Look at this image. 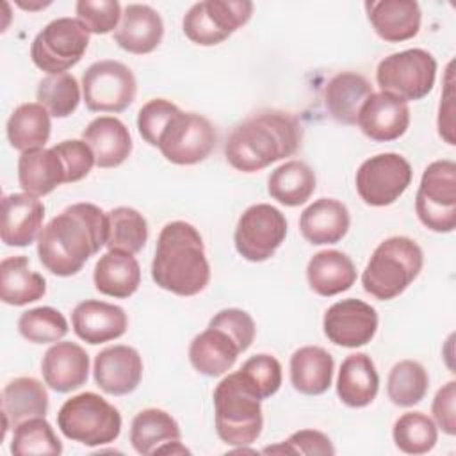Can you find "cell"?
I'll return each mask as SVG.
<instances>
[{
	"mask_svg": "<svg viewBox=\"0 0 456 456\" xmlns=\"http://www.w3.org/2000/svg\"><path fill=\"white\" fill-rule=\"evenodd\" d=\"M365 11L374 32L383 41L401 43L419 34L422 12L415 0L365 2Z\"/></svg>",
	"mask_w": 456,
	"mask_h": 456,
	"instance_id": "cell-23",
	"label": "cell"
},
{
	"mask_svg": "<svg viewBox=\"0 0 456 456\" xmlns=\"http://www.w3.org/2000/svg\"><path fill=\"white\" fill-rule=\"evenodd\" d=\"M422 264V249L413 239L388 237L372 251L362 274V285L379 301L394 299L419 276Z\"/></svg>",
	"mask_w": 456,
	"mask_h": 456,
	"instance_id": "cell-4",
	"label": "cell"
},
{
	"mask_svg": "<svg viewBox=\"0 0 456 456\" xmlns=\"http://www.w3.org/2000/svg\"><path fill=\"white\" fill-rule=\"evenodd\" d=\"M452 64H449L447 68V86L445 91L442 94V102H440V110H438V134L440 137H444V141L447 144H454V121H452V114H454V103H452Z\"/></svg>",
	"mask_w": 456,
	"mask_h": 456,
	"instance_id": "cell-50",
	"label": "cell"
},
{
	"mask_svg": "<svg viewBox=\"0 0 456 456\" xmlns=\"http://www.w3.org/2000/svg\"><path fill=\"white\" fill-rule=\"evenodd\" d=\"M48 411V392L36 378H14L2 392L4 436L9 428L34 419L45 417Z\"/></svg>",
	"mask_w": 456,
	"mask_h": 456,
	"instance_id": "cell-26",
	"label": "cell"
},
{
	"mask_svg": "<svg viewBox=\"0 0 456 456\" xmlns=\"http://www.w3.org/2000/svg\"><path fill=\"white\" fill-rule=\"evenodd\" d=\"M217 436L233 447L253 444L264 426L262 404L237 372L223 378L214 390Z\"/></svg>",
	"mask_w": 456,
	"mask_h": 456,
	"instance_id": "cell-5",
	"label": "cell"
},
{
	"mask_svg": "<svg viewBox=\"0 0 456 456\" xmlns=\"http://www.w3.org/2000/svg\"><path fill=\"white\" fill-rule=\"evenodd\" d=\"M66 317L52 306H37L23 312L18 319L20 335L34 344L59 342L68 333Z\"/></svg>",
	"mask_w": 456,
	"mask_h": 456,
	"instance_id": "cell-42",
	"label": "cell"
},
{
	"mask_svg": "<svg viewBox=\"0 0 456 456\" xmlns=\"http://www.w3.org/2000/svg\"><path fill=\"white\" fill-rule=\"evenodd\" d=\"M363 135L378 142L395 141L408 130L410 109L395 94L379 91L372 93L362 105L356 119Z\"/></svg>",
	"mask_w": 456,
	"mask_h": 456,
	"instance_id": "cell-16",
	"label": "cell"
},
{
	"mask_svg": "<svg viewBox=\"0 0 456 456\" xmlns=\"http://www.w3.org/2000/svg\"><path fill=\"white\" fill-rule=\"evenodd\" d=\"M11 452L16 456H59L62 444L45 417H34L14 428Z\"/></svg>",
	"mask_w": 456,
	"mask_h": 456,
	"instance_id": "cell-40",
	"label": "cell"
},
{
	"mask_svg": "<svg viewBox=\"0 0 456 456\" xmlns=\"http://www.w3.org/2000/svg\"><path fill=\"white\" fill-rule=\"evenodd\" d=\"M216 141V128L207 118L178 109L160 130L157 148L166 160L178 166H192L212 153Z\"/></svg>",
	"mask_w": 456,
	"mask_h": 456,
	"instance_id": "cell-10",
	"label": "cell"
},
{
	"mask_svg": "<svg viewBox=\"0 0 456 456\" xmlns=\"http://www.w3.org/2000/svg\"><path fill=\"white\" fill-rule=\"evenodd\" d=\"M41 374L45 383L61 394L86 385L89 376V354L75 342H55L43 356Z\"/></svg>",
	"mask_w": 456,
	"mask_h": 456,
	"instance_id": "cell-20",
	"label": "cell"
},
{
	"mask_svg": "<svg viewBox=\"0 0 456 456\" xmlns=\"http://www.w3.org/2000/svg\"><path fill=\"white\" fill-rule=\"evenodd\" d=\"M164 36L160 14L146 4H128L114 30V41L128 53L144 55L153 52Z\"/></svg>",
	"mask_w": 456,
	"mask_h": 456,
	"instance_id": "cell-21",
	"label": "cell"
},
{
	"mask_svg": "<svg viewBox=\"0 0 456 456\" xmlns=\"http://www.w3.org/2000/svg\"><path fill=\"white\" fill-rule=\"evenodd\" d=\"M96 385L109 395L132 394L142 378V358L137 349L118 344L102 349L93 367Z\"/></svg>",
	"mask_w": 456,
	"mask_h": 456,
	"instance_id": "cell-17",
	"label": "cell"
},
{
	"mask_svg": "<svg viewBox=\"0 0 456 456\" xmlns=\"http://www.w3.org/2000/svg\"><path fill=\"white\" fill-rule=\"evenodd\" d=\"M107 242V214L93 203H73L37 237V256L55 276H73Z\"/></svg>",
	"mask_w": 456,
	"mask_h": 456,
	"instance_id": "cell-1",
	"label": "cell"
},
{
	"mask_svg": "<svg viewBox=\"0 0 456 456\" xmlns=\"http://www.w3.org/2000/svg\"><path fill=\"white\" fill-rule=\"evenodd\" d=\"M392 436L399 451L406 454H426L436 445L438 431L426 413L408 411L394 422Z\"/></svg>",
	"mask_w": 456,
	"mask_h": 456,
	"instance_id": "cell-39",
	"label": "cell"
},
{
	"mask_svg": "<svg viewBox=\"0 0 456 456\" xmlns=\"http://www.w3.org/2000/svg\"><path fill=\"white\" fill-rule=\"evenodd\" d=\"M180 438L178 422L160 408H146L132 419L130 442L139 454H153L162 445L180 442Z\"/></svg>",
	"mask_w": 456,
	"mask_h": 456,
	"instance_id": "cell-34",
	"label": "cell"
},
{
	"mask_svg": "<svg viewBox=\"0 0 456 456\" xmlns=\"http://www.w3.org/2000/svg\"><path fill=\"white\" fill-rule=\"evenodd\" d=\"M87 46L89 32L78 20L57 18L37 32L30 45V57L48 75H61L80 62Z\"/></svg>",
	"mask_w": 456,
	"mask_h": 456,
	"instance_id": "cell-9",
	"label": "cell"
},
{
	"mask_svg": "<svg viewBox=\"0 0 456 456\" xmlns=\"http://www.w3.org/2000/svg\"><path fill=\"white\" fill-rule=\"evenodd\" d=\"M287 237L285 216L269 203L248 207L237 221L233 242L239 255L249 262L269 260Z\"/></svg>",
	"mask_w": 456,
	"mask_h": 456,
	"instance_id": "cell-13",
	"label": "cell"
},
{
	"mask_svg": "<svg viewBox=\"0 0 456 456\" xmlns=\"http://www.w3.org/2000/svg\"><path fill=\"white\" fill-rule=\"evenodd\" d=\"M428 388V370L415 360H401L388 372L387 395L395 406L408 408L420 403L426 397Z\"/></svg>",
	"mask_w": 456,
	"mask_h": 456,
	"instance_id": "cell-38",
	"label": "cell"
},
{
	"mask_svg": "<svg viewBox=\"0 0 456 456\" xmlns=\"http://www.w3.org/2000/svg\"><path fill=\"white\" fill-rule=\"evenodd\" d=\"M178 110V107L166 98H153L146 102L137 114L139 135L150 144L157 146V137L164 128L166 121Z\"/></svg>",
	"mask_w": 456,
	"mask_h": 456,
	"instance_id": "cell-47",
	"label": "cell"
},
{
	"mask_svg": "<svg viewBox=\"0 0 456 456\" xmlns=\"http://www.w3.org/2000/svg\"><path fill=\"white\" fill-rule=\"evenodd\" d=\"M18 182L23 192L41 198L66 183V169L53 148L28 150L18 159Z\"/></svg>",
	"mask_w": 456,
	"mask_h": 456,
	"instance_id": "cell-28",
	"label": "cell"
},
{
	"mask_svg": "<svg viewBox=\"0 0 456 456\" xmlns=\"http://www.w3.org/2000/svg\"><path fill=\"white\" fill-rule=\"evenodd\" d=\"M71 326L80 340L96 346L125 335L128 328V317L118 305L98 299H86L73 308Z\"/></svg>",
	"mask_w": 456,
	"mask_h": 456,
	"instance_id": "cell-18",
	"label": "cell"
},
{
	"mask_svg": "<svg viewBox=\"0 0 456 456\" xmlns=\"http://www.w3.org/2000/svg\"><path fill=\"white\" fill-rule=\"evenodd\" d=\"M306 280L315 294L331 297L354 285L356 269L346 253L324 249L310 258L306 265Z\"/></svg>",
	"mask_w": 456,
	"mask_h": 456,
	"instance_id": "cell-31",
	"label": "cell"
},
{
	"mask_svg": "<svg viewBox=\"0 0 456 456\" xmlns=\"http://www.w3.org/2000/svg\"><path fill=\"white\" fill-rule=\"evenodd\" d=\"M333 356L319 346H305L290 356V383L305 395H321L331 387Z\"/></svg>",
	"mask_w": 456,
	"mask_h": 456,
	"instance_id": "cell-32",
	"label": "cell"
},
{
	"mask_svg": "<svg viewBox=\"0 0 456 456\" xmlns=\"http://www.w3.org/2000/svg\"><path fill=\"white\" fill-rule=\"evenodd\" d=\"M264 452H280V454H335L331 440L317 429H299L292 433L287 440L278 445L265 447Z\"/></svg>",
	"mask_w": 456,
	"mask_h": 456,
	"instance_id": "cell-46",
	"label": "cell"
},
{
	"mask_svg": "<svg viewBox=\"0 0 456 456\" xmlns=\"http://www.w3.org/2000/svg\"><path fill=\"white\" fill-rule=\"evenodd\" d=\"M208 324L226 330L240 344L242 351L249 349V346L255 340V321L248 312L240 308H224L217 312Z\"/></svg>",
	"mask_w": 456,
	"mask_h": 456,
	"instance_id": "cell-48",
	"label": "cell"
},
{
	"mask_svg": "<svg viewBox=\"0 0 456 456\" xmlns=\"http://www.w3.org/2000/svg\"><path fill=\"white\" fill-rule=\"evenodd\" d=\"M411 166L399 153H378L356 171V192L370 207H387L403 196L411 183Z\"/></svg>",
	"mask_w": 456,
	"mask_h": 456,
	"instance_id": "cell-14",
	"label": "cell"
},
{
	"mask_svg": "<svg viewBox=\"0 0 456 456\" xmlns=\"http://www.w3.org/2000/svg\"><path fill=\"white\" fill-rule=\"evenodd\" d=\"M45 205L27 192H12L2 200L0 237L5 246L25 248L39 237Z\"/></svg>",
	"mask_w": 456,
	"mask_h": 456,
	"instance_id": "cell-19",
	"label": "cell"
},
{
	"mask_svg": "<svg viewBox=\"0 0 456 456\" xmlns=\"http://www.w3.org/2000/svg\"><path fill=\"white\" fill-rule=\"evenodd\" d=\"M153 281L176 296H196L210 281V265L200 232L185 221L167 223L157 239Z\"/></svg>",
	"mask_w": 456,
	"mask_h": 456,
	"instance_id": "cell-3",
	"label": "cell"
},
{
	"mask_svg": "<svg viewBox=\"0 0 456 456\" xmlns=\"http://www.w3.org/2000/svg\"><path fill=\"white\" fill-rule=\"evenodd\" d=\"M148 240V223L141 212L132 207H116L107 212L105 246L130 255L139 253Z\"/></svg>",
	"mask_w": 456,
	"mask_h": 456,
	"instance_id": "cell-37",
	"label": "cell"
},
{
	"mask_svg": "<svg viewBox=\"0 0 456 456\" xmlns=\"http://www.w3.org/2000/svg\"><path fill=\"white\" fill-rule=\"evenodd\" d=\"M18 5L23 7V9H28V11H36V9H41V7L50 5V2H39V4H23V2H18Z\"/></svg>",
	"mask_w": 456,
	"mask_h": 456,
	"instance_id": "cell-51",
	"label": "cell"
},
{
	"mask_svg": "<svg viewBox=\"0 0 456 456\" xmlns=\"http://www.w3.org/2000/svg\"><path fill=\"white\" fill-rule=\"evenodd\" d=\"M77 20L89 34H109L121 21V5L116 0H80L75 4Z\"/></svg>",
	"mask_w": 456,
	"mask_h": 456,
	"instance_id": "cell-44",
	"label": "cell"
},
{
	"mask_svg": "<svg viewBox=\"0 0 456 456\" xmlns=\"http://www.w3.org/2000/svg\"><path fill=\"white\" fill-rule=\"evenodd\" d=\"M239 374L260 401L274 395L281 387V365L271 354L262 353L248 358Z\"/></svg>",
	"mask_w": 456,
	"mask_h": 456,
	"instance_id": "cell-43",
	"label": "cell"
},
{
	"mask_svg": "<svg viewBox=\"0 0 456 456\" xmlns=\"http://www.w3.org/2000/svg\"><path fill=\"white\" fill-rule=\"evenodd\" d=\"M100 294L125 299L135 294L141 285V267L134 255L110 249L100 256L93 273Z\"/></svg>",
	"mask_w": 456,
	"mask_h": 456,
	"instance_id": "cell-30",
	"label": "cell"
},
{
	"mask_svg": "<svg viewBox=\"0 0 456 456\" xmlns=\"http://www.w3.org/2000/svg\"><path fill=\"white\" fill-rule=\"evenodd\" d=\"M315 191V173L301 160H289L278 166L269 180L267 192L285 207H299L310 200Z\"/></svg>",
	"mask_w": 456,
	"mask_h": 456,
	"instance_id": "cell-36",
	"label": "cell"
},
{
	"mask_svg": "<svg viewBox=\"0 0 456 456\" xmlns=\"http://www.w3.org/2000/svg\"><path fill=\"white\" fill-rule=\"evenodd\" d=\"M37 103L53 118L71 116L80 103V86L69 73L48 75L37 84Z\"/></svg>",
	"mask_w": 456,
	"mask_h": 456,
	"instance_id": "cell-41",
	"label": "cell"
},
{
	"mask_svg": "<svg viewBox=\"0 0 456 456\" xmlns=\"http://www.w3.org/2000/svg\"><path fill=\"white\" fill-rule=\"evenodd\" d=\"M66 169V183L78 182L89 175L96 164L94 153L84 139H68L52 146Z\"/></svg>",
	"mask_w": 456,
	"mask_h": 456,
	"instance_id": "cell-45",
	"label": "cell"
},
{
	"mask_svg": "<svg viewBox=\"0 0 456 456\" xmlns=\"http://www.w3.org/2000/svg\"><path fill=\"white\" fill-rule=\"evenodd\" d=\"M46 294L45 278L28 267L25 255L7 256L0 264V299L5 305L23 306Z\"/></svg>",
	"mask_w": 456,
	"mask_h": 456,
	"instance_id": "cell-33",
	"label": "cell"
},
{
	"mask_svg": "<svg viewBox=\"0 0 456 456\" xmlns=\"http://www.w3.org/2000/svg\"><path fill=\"white\" fill-rule=\"evenodd\" d=\"M240 353H244L240 344L226 330L212 324L196 335L189 346L191 365L200 374L210 378L228 372L235 365Z\"/></svg>",
	"mask_w": 456,
	"mask_h": 456,
	"instance_id": "cell-22",
	"label": "cell"
},
{
	"mask_svg": "<svg viewBox=\"0 0 456 456\" xmlns=\"http://www.w3.org/2000/svg\"><path fill=\"white\" fill-rule=\"evenodd\" d=\"M378 390L379 376L370 356L365 353L346 356L337 378V395L340 401L351 408H363L376 399Z\"/></svg>",
	"mask_w": 456,
	"mask_h": 456,
	"instance_id": "cell-29",
	"label": "cell"
},
{
	"mask_svg": "<svg viewBox=\"0 0 456 456\" xmlns=\"http://www.w3.org/2000/svg\"><path fill=\"white\" fill-rule=\"evenodd\" d=\"M303 139L299 119L285 110H260L239 123L226 139L224 157L242 173L260 171L285 157H292Z\"/></svg>",
	"mask_w": 456,
	"mask_h": 456,
	"instance_id": "cell-2",
	"label": "cell"
},
{
	"mask_svg": "<svg viewBox=\"0 0 456 456\" xmlns=\"http://www.w3.org/2000/svg\"><path fill=\"white\" fill-rule=\"evenodd\" d=\"M322 330L330 342L342 347H360L372 340L378 330V314L369 303L347 297L333 303L322 319Z\"/></svg>",
	"mask_w": 456,
	"mask_h": 456,
	"instance_id": "cell-15",
	"label": "cell"
},
{
	"mask_svg": "<svg viewBox=\"0 0 456 456\" xmlns=\"http://www.w3.org/2000/svg\"><path fill=\"white\" fill-rule=\"evenodd\" d=\"M61 433L87 447L112 444L121 433V415L118 408L94 392H82L64 401L57 411Z\"/></svg>",
	"mask_w": 456,
	"mask_h": 456,
	"instance_id": "cell-6",
	"label": "cell"
},
{
	"mask_svg": "<svg viewBox=\"0 0 456 456\" xmlns=\"http://www.w3.org/2000/svg\"><path fill=\"white\" fill-rule=\"evenodd\" d=\"M82 139L94 153L98 167H118L132 153V137L125 123L114 116L94 118L82 132Z\"/></svg>",
	"mask_w": 456,
	"mask_h": 456,
	"instance_id": "cell-25",
	"label": "cell"
},
{
	"mask_svg": "<svg viewBox=\"0 0 456 456\" xmlns=\"http://www.w3.org/2000/svg\"><path fill=\"white\" fill-rule=\"evenodd\" d=\"M351 217L347 207L333 198H321L308 205L299 217L301 235L315 246L337 244L349 230Z\"/></svg>",
	"mask_w": 456,
	"mask_h": 456,
	"instance_id": "cell-24",
	"label": "cell"
},
{
	"mask_svg": "<svg viewBox=\"0 0 456 456\" xmlns=\"http://www.w3.org/2000/svg\"><path fill=\"white\" fill-rule=\"evenodd\" d=\"M50 114L39 103H21L7 119L9 144L21 153L43 148L50 139Z\"/></svg>",
	"mask_w": 456,
	"mask_h": 456,
	"instance_id": "cell-35",
	"label": "cell"
},
{
	"mask_svg": "<svg viewBox=\"0 0 456 456\" xmlns=\"http://www.w3.org/2000/svg\"><path fill=\"white\" fill-rule=\"evenodd\" d=\"M454 401H456V381H449L442 388H438V392L433 399V404H431V411H433L436 424L442 428L444 433H447L451 436L456 435Z\"/></svg>",
	"mask_w": 456,
	"mask_h": 456,
	"instance_id": "cell-49",
	"label": "cell"
},
{
	"mask_svg": "<svg viewBox=\"0 0 456 456\" xmlns=\"http://www.w3.org/2000/svg\"><path fill=\"white\" fill-rule=\"evenodd\" d=\"M415 212L431 232L449 233L456 228V164L452 160H435L424 169Z\"/></svg>",
	"mask_w": 456,
	"mask_h": 456,
	"instance_id": "cell-7",
	"label": "cell"
},
{
	"mask_svg": "<svg viewBox=\"0 0 456 456\" xmlns=\"http://www.w3.org/2000/svg\"><path fill=\"white\" fill-rule=\"evenodd\" d=\"M253 14L249 0H205L194 4L182 20L187 39L200 46H214L246 25Z\"/></svg>",
	"mask_w": 456,
	"mask_h": 456,
	"instance_id": "cell-11",
	"label": "cell"
},
{
	"mask_svg": "<svg viewBox=\"0 0 456 456\" xmlns=\"http://www.w3.org/2000/svg\"><path fill=\"white\" fill-rule=\"evenodd\" d=\"M137 80L128 66L105 59L93 62L82 75L84 103L91 112H123L135 98Z\"/></svg>",
	"mask_w": 456,
	"mask_h": 456,
	"instance_id": "cell-12",
	"label": "cell"
},
{
	"mask_svg": "<svg viewBox=\"0 0 456 456\" xmlns=\"http://www.w3.org/2000/svg\"><path fill=\"white\" fill-rule=\"evenodd\" d=\"M370 82L354 71H340L324 87V105L328 114L342 125H356L358 112L372 94Z\"/></svg>",
	"mask_w": 456,
	"mask_h": 456,
	"instance_id": "cell-27",
	"label": "cell"
},
{
	"mask_svg": "<svg viewBox=\"0 0 456 456\" xmlns=\"http://www.w3.org/2000/svg\"><path fill=\"white\" fill-rule=\"evenodd\" d=\"M436 78V59L422 48L390 53L376 68V82L381 91L415 102L428 96Z\"/></svg>",
	"mask_w": 456,
	"mask_h": 456,
	"instance_id": "cell-8",
	"label": "cell"
}]
</instances>
